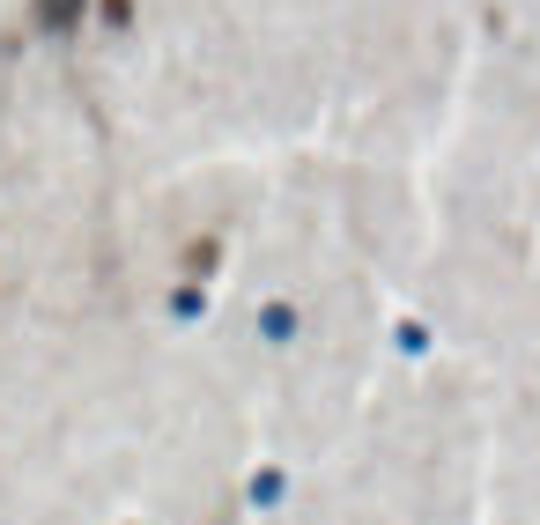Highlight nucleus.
Wrapping results in <instances>:
<instances>
[{
    "label": "nucleus",
    "mask_w": 540,
    "mask_h": 525,
    "mask_svg": "<svg viewBox=\"0 0 540 525\" xmlns=\"http://www.w3.org/2000/svg\"><path fill=\"white\" fill-rule=\"evenodd\" d=\"M45 23H74V0H45Z\"/></svg>",
    "instance_id": "obj_1"
}]
</instances>
